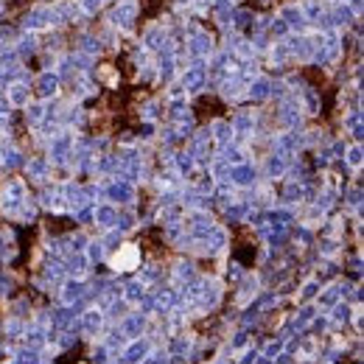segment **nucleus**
Listing matches in <instances>:
<instances>
[{
  "instance_id": "obj_1",
  "label": "nucleus",
  "mask_w": 364,
  "mask_h": 364,
  "mask_svg": "<svg viewBox=\"0 0 364 364\" xmlns=\"http://www.w3.org/2000/svg\"><path fill=\"white\" fill-rule=\"evenodd\" d=\"M140 263V252H137V247H132V244H126V247H121L115 255H112V261H110V266L115 269V272H126V269H135Z\"/></svg>"
}]
</instances>
